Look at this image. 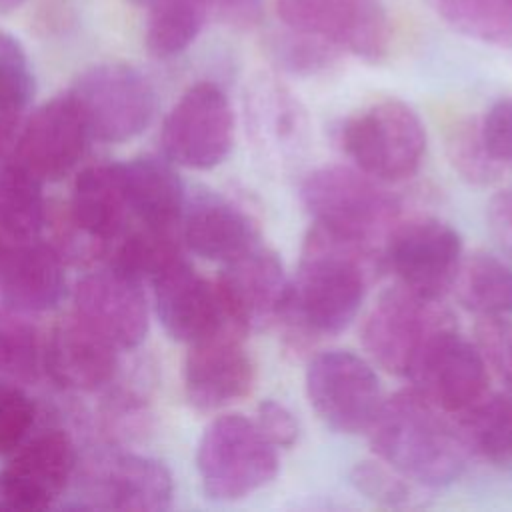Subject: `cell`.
Masks as SVG:
<instances>
[{"label":"cell","mask_w":512,"mask_h":512,"mask_svg":"<svg viewBox=\"0 0 512 512\" xmlns=\"http://www.w3.org/2000/svg\"><path fill=\"white\" fill-rule=\"evenodd\" d=\"M384 270L382 250L312 224L304 236L290 300L278 324L294 350L350 326Z\"/></svg>","instance_id":"6da1fadb"},{"label":"cell","mask_w":512,"mask_h":512,"mask_svg":"<svg viewBox=\"0 0 512 512\" xmlns=\"http://www.w3.org/2000/svg\"><path fill=\"white\" fill-rule=\"evenodd\" d=\"M366 432L376 458L424 488L456 482L470 456L456 416L414 388L384 400Z\"/></svg>","instance_id":"7a4b0ae2"},{"label":"cell","mask_w":512,"mask_h":512,"mask_svg":"<svg viewBox=\"0 0 512 512\" xmlns=\"http://www.w3.org/2000/svg\"><path fill=\"white\" fill-rule=\"evenodd\" d=\"M300 200L314 224L380 250L402 220L398 196L356 166L330 164L308 172Z\"/></svg>","instance_id":"3957f363"},{"label":"cell","mask_w":512,"mask_h":512,"mask_svg":"<svg viewBox=\"0 0 512 512\" xmlns=\"http://www.w3.org/2000/svg\"><path fill=\"white\" fill-rule=\"evenodd\" d=\"M276 450L254 420L242 414L214 418L196 450L204 492L214 500H240L264 488L278 474Z\"/></svg>","instance_id":"277c9868"},{"label":"cell","mask_w":512,"mask_h":512,"mask_svg":"<svg viewBox=\"0 0 512 512\" xmlns=\"http://www.w3.org/2000/svg\"><path fill=\"white\" fill-rule=\"evenodd\" d=\"M340 146L352 164L380 182H400L418 172L426 152V128L412 106L376 102L340 126Z\"/></svg>","instance_id":"5b68a950"},{"label":"cell","mask_w":512,"mask_h":512,"mask_svg":"<svg viewBox=\"0 0 512 512\" xmlns=\"http://www.w3.org/2000/svg\"><path fill=\"white\" fill-rule=\"evenodd\" d=\"M456 326L440 300L426 298L402 284L380 294L362 324V344L370 358L390 374L408 378L428 340Z\"/></svg>","instance_id":"8992f818"},{"label":"cell","mask_w":512,"mask_h":512,"mask_svg":"<svg viewBox=\"0 0 512 512\" xmlns=\"http://www.w3.org/2000/svg\"><path fill=\"white\" fill-rule=\"evenodd\" d=\"M88 132L102 142H126L138 136L156 110L146 76L124 62H102L84 70L68 90Z\"/></svg>","instance_id":"52a82bcc"},{"label":"cell","mask_w":512,"mask_h":512,"mask_svg":"<svg viewBox=\"0 0 512 512\" xmlns=\"http://www.w3.org/2000/svg\"><path fill=\"white\" fill-rule=\"evenodd\" d=\"M382 260L398 284L440 300L454 288L460 272L462 238L440 218H402L382 246Z\"/></svg>","instance_id":"ba28073f"},{"label":"cell","mask_w":512,"mask_h":512,"mask_svg":"<svg viewBox=\"0 0 512 512\" xmlns=\"http://www.w3.org/2000/svg\"><path fill=\"white\" fill-rule=\"evenodd\" d=\"M162 150L172 164L210 170L226 160L234 144V112L214 82L190 86L162 124Z\"/></svg>","instance_id":"9c48e42d"},{"label":"cell","mask_w":512,"mask_h":512,"mask_svg":"<svg viewBox=\"0 0 512 512\" xmlns=\"http://www.w3.org/2000/svg\"><path fill=\"white\" fill-rule=\"evenodd\" d=\"M304 382L310 406L336 432H366L384 402L372 366L348 350L316 354Z\"/></svg>","instance_id":"30bf717a"},{"label":"cell","mask_w":512,"mask_h":512,"mask_svg":"<svg viewBox=\"0 0 512 512\" xmlns=\"http://www.w3.org/2000/svg\"><path fill=\"white\" fill-rule=\"evenodd\" d=\"M286 28L322 38L366 62L390 48V20L382 0H274Z\"/></svg>","instance_id":"8fae6325"},{"label":"cell","mask_w":512,"mask_h":512,"mask_svg":"<svg viewBox=\"0 0 512 512\" xmlns=\"http://www.w3.org/2000/svg\"><path fill=\"white\" fill-rule=\"evenodd\" d=\"M412 388L450 416H458L488 394V362L456 326L436 332L416 358Z\"/></svg>","instance_id":"7c38bea8"},{"label":"cell","mask_w":512,"mask_h":512,"mask_svg":"<svg viewBox=\"0 0 512 512\" xmlns=\"http://www.w3.org/2000/svg\"><path fill=\"white\" fill-rule=\"evenodd\" d=\"M78 472V452L62 430L26 438L0 472V510L36 512L50 508Z\"/></svg>","instance_id":"4fadbf2b"},{"label":"cell","mask_w":512,"mask_h":512,"mask_svg":"<svg viewBox=\"0 0 512 512\" xmlns=\"http://www.w3.org/2000/svg\"><path fill=\"white\" fill-rule=\"evenodd\" d=\"M222 264L216 288L230 324L242 334L278 324L290 300L280 258L256 242Z\"/></svg>","instance_id":"5bb4252c"},{"label":"cell","mask_w":512,"mask_h":512,"mask_svg":"<svg viewBox=\"0 0 512 512\" xmlns=\"http://www.w3.org/2000/svg\"><path fill=\"white\" fill-rule=\"evenodd\" d=\"M132 218L120 164H98L82 170L72 186L66 222L70 232L60 254L106 256L108 248L128 230Z\"/></svg>","instance_id":"9a60e30c"},{"label":"cell","mask_w":512,"mask_h":512,"mask_svg":"<svg viewBox=\"0 0 512 512\" xmlns=\"http://www.w3.org/2000/svg\"><path fill=\"white\" fill-rule=\"evenodd\" d=\"M80 508L160 512L170 508L174 482L168 468L148 456L106 454L78 476Z\"/></svg>","instance_id":"2e32d148"},{"label":"cell","mask_w":512,"mask_h":512,"mask_svg":"<svg viewBox=\"0 0 512 512\" xmlns=\"http://www.w3.org/2000/svg\"><path fill=\"white\" fill-rule=\"evenodd\" d=\"M246 130L272 172L292 170L308 152L310 120L302 102L278 78L262 74L246 92Z\"/></svg>","instance_id":"e0dca14e"},{"label":"cell","mask_w":512,"mask_h":512,"mask_svg":"<svg viewBox=\"0 0 512 512\" xmlns=\"http://www.w3.org/2000/svg\"><path fill=\"white\" fill-rule=\"evenodd\" d=\"M90 138L76 102L66 92L38 106L20 126L14 162L40 182H56L78 164Z\"/></svg>","instance_id":"ac0fdd59"},{"label":"cell","mask_w":512,"mask_h":512,"mask_svg":"<svg viewBox=\"0 0 512 512\" xmlns=\"http://www.w3.org/2000/svg\"><path fill=\"white\" fill-rule=\"evenodd\" d=\"M150 282L156 314L174 340L190 346L234 328L224 312L216 282L200 276L184 254L158 270Z\"/></svg>","instance_id":"d6986e66"},{"label":"cell","mask_w":512,"mask_h":512,"mask_svg":"<svg viewBox=\"0 0 512 512\" xmlns=\"http://www.w3.org/2000/svg\"><path fill=\"white\" fill-rule=\"evenodd\" d=\"M242 332L226 328L190 344L184 360V392L198 412H216L246 398L256 380V368L242 346Z\"/></svg>","instance_id":"ffe728a7"},{"label":"cell","mask_w":512,"mask_h":512,"mask_svg":"<svg viewBox=\"0 0 512 512\" xmlns=\"http://www.w3.org/2000/svg\"><path fill=\"white\" fill-rule=\"evenodd\" d=\"M74 312L118 350L136 348L148 332L142 280L106 264L74 288Z\"/></svg>","instance_id":"44dd1931"},{"label":"cell","mask_w":512,"mask_h":512,"mask_svg":"<svg viewBox=\"0 0 512 512\" xmlns=\"http://www.w3.org/2000/svg\"><path fill=\"white\" fill-rule=\"evenodd\" d=\"M44 368L66 390L94 392L114 378L118 348L74 312L52 328L44 346Z\"/></svg>","instance_id":"7402d4cb"},{"label":"cell","mask_w":512,"mask_h":512,"mask_svg":"<svg viewBox=\"0 0 512 512\" xmlns=\"http://www.w3.org/2000/svg\"><path fill=\"white\" fill-rule=\"evenodd\" d=\"M66 294L64 256L56 246L30 240H6L0 252V300L18 312H44Z\"/></svg>","instance_id":"603a6c76"},{"label":"cell","mask_w":512,"mask_h":512,"mask_svg":"<svg viewBox=\"0 0 512 512\" xmlns=\"http://www.w3.org/2000/svg\"><path fill=\"white\" fill-rule=\"evenodd\" d=\"M180 236L196 256L226 262L258 242V228L252 216L232 200L214 192H196L186 198Z\"/></svg>","instance_id":"cb8c5ba5"},{"label":"cell","mask_w":512,"mask_h":512,"mask_svg":"<svg viewBox=\"0 0 512 512\" xmlns=\"http://www.w3.org/2000/svg\"><path fill=\"white\" fill-rule=\"evenodd\" d=\"M120 166L128 208L138 226L180 230L186 194L172 162L160 156H138Z\"/></svg>","instance_id":"d4e9b609"},{"label":"cell","mask_w":512,"mask_h":512,"mask_svg":"<svg viewBox=\"0 0 512 512\" xmlns=\"http://www.w3.org/2000/svg\"><path fill=\"white\" fill-rule=\"evenodd\" d=\"M42 184L18 162L0 166V232L8 240H30L46 224Z\"/></svg>","instance_id":"484cf974"},{"label":"cell","mask_w":512,"mask_h":512,"mask_svg":"<svg viewBox=\"0 0 512 512\" xmlns=\"http://www.w3.org/2000/svg\"><path fill=\"white\" fill-rule=\"evenodd\" d=\"M470 454L500 466L512 464V390L486 394L478 404L456 416Z\"/></svg>","instance_id":"4316f807"},{"label":"cell","mask_w":512,"mask_h":512,"mask_svg":"<svg viewBox=\"0 0 512 512\" xmlns=\"http://www.w3.org/2000/svg\"><path fill=\"white\" fill-rule=\"evenodd\" d=\"M454 290L462 306L480 316L512 314V266L496 256L464 258Z\"/></svg>","instance_id":"83f0119b"},{"label":"cell","mask_w":512,"mask_h":512,"mask_svg":"<svg viewBox=\"0 0 512 512\" xmlns=\"http://www.w3.org/2000/svg\"><path fill=\"white\" fill-rule=\"evenodd\" d=\"M148 6L146 50L162 60L190 48L210 12L206 0H152Z\"/></svg>","instance_id":"f1b7e54d"},{"label":"cell","mask_w":512,"mask_h":512,"mask_svg":"<svg viewBox=\"0 0 512 512\" xmlns=\"http://www.w3.org/2000/svg\"><path fill=\"white\" fill-rule=\"evenodd\" d=\"M32 94L34 74L26 50L18 38L0 30V158L14 146Z\"/></svg>","instance_id":"f546056e"},{"label":"cell","mask_w":512,"mask_h":512,"mask_svg":"<svg viewBox=\"0 0 512 512\" xmlns=\"http://www.w3.org/2000/svg\"><path fill=\"white\" fill-rule=\"evenodd\" d=\"M456 32L498 48H512V0H428Z\"/></svg>","instance_id":"4dcf8cb0"},{"label":"cell","mask_w":512,"mask_h":512,"mask_svg":"<svg viewBox=\"0 0 512 512\" xmlns=\"http://www.w3.org/2000/svg\"><path fill=\"white\" fill-rule=\"evenodd\" d=\"M44 366V348L36 328L22 312L0 308V378L4 382H34Z\"/></svg>","instance_id":"1f68e13d"},{"label":"cell","mask_w":512,"mask_h":512,"mask_svg":"<svg viewBox=\"0 0 512 512\" xmlns=\"http://www.w3.org/2000/svg\"><path fill=\"white\" fill-rule=\"evenodd\" d=\"M268 50L274 64L294 76H314L328 70L340 50L330 42L286 28L268 40Z\"/></svg>","instance_id":"d6a6232c"},{"label":"cell","mask_w":512,"mask_h":512,"mask_svg":"<svg viewBox=\"0 0 512 512\" xmlns=\"http://www.w3.org/2000/svg\"><path fill=\"white\" fill-rule=\"evenodd\" d=\"M350 482L360 494L384 506H412L424 488L380 458L356 462L350 470Z\"/></svg>","instance_id":"836d02e7"},{"label":"cell","mask_w":512,"mask_h":512,"mask_svg":"<svg viewBox=\"0 0 512 512\" xmlns=\"http://www.w3.org/2000/svg\"><path fill=\"white\" fill-rule=\"evenodd\" d=\"M448 158L462 178L472 184H488L498 178L500 164H496L484 148L480 128L462 124L448 136Z\"/></svg>","instance_id":"e575fe53"},{"label":"cell","mask_w":512,"mask_h":512,"mask_svg":"<svg viewBox=\"0 0 512 512\" xmlns=\"http://www.w3.org/2000/svg\"><path fill=\"white\" fill-rule=\"evenodd\" d=\"M34 402L14 382L0 380V454H12L30 434Z\"/></svg>","instance_id":"d590c367"},{"label":"cell","mask_w":512,"mask_h":512,"mask_svg":"<svg viewBox=\"0 0 512 512\" xmlns=\"http://www.w3.org/2000/svg\"><path fill=\"white\" fill-rule=\"evenodd\" d=\"M476 346L512 390V322L506 316H480Z\"/></svg>","instance_id":"8d00e7d4"},{"label":"cell","mask_w":512,"mask_h":512,"mask_svg":"<svg viewBox=\"0 0 512 512\" xmlns=\"http://www.w3.org/2000/svg\"><path fill=\"white\" fill-rule=\"evenodd\" d=\"M478 128L490 158L500 166H512V96L494 102Z\"/></svg>","instance_id":"74e56055"},{"label":"cell","mask_w":512,"mask_h":512,"mask_svg":"<svg viewBox=\"0 0 512 512\" xmlns=\"http://www.w3.org/2000/svg\"><path fill=\"white\" fill-rule=\"evenodd\" d=\"M254 422L276 448H290L298 440V420L282 402L264 400L258 406Z\"/></svg>","instance_id":"f35d334b"},{"label":"cell","mask_w":512,"mask_h":512,"mask_svg":"<svg viewBox=\"0 0 512 512\" xmlns=\"http://www.w3.org/2000/svg\"><path fill=\"white\" fill-rule=\"evenodd\" d=\"M488 226L498 244L512 254V188L498 192L490 200Z\"/></svg>","instance_id":"ab89813d"},{"label":"cell","mask_w":512,"mask_h":512,"mask_svg":"<svg viewBox=\"0 0 512 512\" xmlns=\"http://www.w3.org/2000/svg\"><path fill=\"white\" fill-rule=\"evenodd\" d=\"M224 22L236 28H252L262 18V0H206Z\"/></svg>","instance_id":"60d3db41"},{"label":"cell","mask_w":512,"mask_h":512,"mask_svg":"<svg viewBox=\"0 0 512 512\" xmlns=\"http://www.w3.org/2000/svg\"><path fill=\"white\" fill-rule=\"evenodd\" d=\"M26 0H0V14H8L16 8H20Z\"/></svg>","instance_id":"b9f144b4"},{"label":"cell","mask_w":512,"mask_h":512,"mask_svg":"<svg viewBox=\"0 0 512 512\" xmlns=\"http://www.w3.org/2000/svg\"><path fill=\"white\" fill-rule=\"evenodd\" d=\"M4 244H6V236L0 232V252H2V248H4Z\"/></svg>","instance_id":"7bdbcfd3"},{"label":"cell","mask_w":512,"mask_h":512,"mask_svg":"<svg viewBox=\"0 0 512 512\" xmlns=\"http://www.w3.org/2000/svg\"><path fill=\"white\" fill-rule=\"evenodd\" d=\"M132 2H134V4H146V6H148L152 0H132Z\"/></svg>","instance_id":"ee69618b"}]
</instances>
